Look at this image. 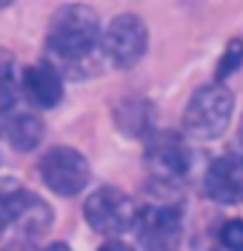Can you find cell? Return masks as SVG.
<instances>
[{
	"label": "cell",
	"mask_w": 243,
	"mask_h": 251,
	"mask_svg": "<svg viewBox=\"0 0 243 251\" xmlns=\"http://www.w3.org/2000/svg\"><path fill=\"white\" fill-rule=\"evenodd\" d=\"M3 251H37V249H34L32 240H23L20 237V240H12L9 246H3Z\"/></svg>",
	"instance_id": "obj_16"
},
{
	"label": "cell",
	"mask_w": 243,
	"mask_h": 251,
	"mask_svg": "<svg viewBox=\"0 0 243 251\" xmlns=\"http://www.w3.org/2000/svg\"><path fill=\"white\" fill-rule=\"evenodd\" d=\"M83 217L95 228L97 234L117 237L123 231L135 228V217H137V205L132 203L129 194H123L114 186H103L92 191L83 203Z\"/></svg>",
	"instance_id": "obj_5"
},
{
	"label": "cell",
	"mask_w": 243,
	"mask_h": 251,
	"mask_svg": "<svg viewBox=\"0 0 243 251\" xmlns=\"http://www.w3.org/2000/svg\"><path fill=\"white\" fill-rule=\"evenodd\" d=\"M3 228H6V223H3V217H0V234H3Z\"/></svg>",
	"instance_id": "obj_19"
},
{
	"label": "cell",
	"mask_w": 243,
	"mask_h": 251,
	"mask_svg": "<svg viewBox=\"0 0 243 251\" xmlns=\"http://www.w3.org/2000/svg\"><path fill=\"white\" fill-rule=\"evenodd\" d=\"M20 97V75L9 54H0V111L17 106Z\"/></svg>",
	"instance_id": "obj_13"
},
{
	"label": "cell",
	"mask_w": 243,
	"mask_h": 251,
	"mask_svg": "<svg viewBox=\"0 0 243 251\" xmlns=\"http://www.w3.org/2000/svg\"><path fill=\"white\" fill-rule=\"evenodd\" d=\"M241 140H243V126H241Z\"/></svg>",
	"instance_id": "obj_20"
},
{
	"label": "cell",
	"mask_w": 243,
	"mask_h": 251,
	"mask_svg": "<svg viewBox=\"0 0 243 251\" xmlns=\"http://www.w3.org/2000/svg\"><path fill=\"white\" fill-rule=\"evenodd\" d=\"M114 126L126 137H149L155 131V106L146 97H126L114 106Z\"/></svg>",
	"instance_id": "obj_12"
},
{
	"label": "cell",
	"mask_w": 243,
	"mask_h": 251,
	"mask_svg": "<svg viewBox=\"0 0 243 251\" xmlns=\"http://www.w3.org/2000/svg\"><path fill=\"white\" fill-rule=\"evenodd\" d=\"M0 140L15 151H32L43 140V120L23 106L0 111Z\"/></svg>",
	"instance_id": "obj_10"
},
{
	"label": "cell",
	"mask_w": 243,
	"mask_h": 251,
	"mask_svg": "<svg viewBox=\"0 0 243 251\" xmlns=\"http://www.w3.org/2000/svg\"><path fill=\"white\" fill-rule=\"evenodd\" d=\"M0 217L6 226H15L23 234V240H34L49 231L52 205L40 194L23 188L17 180L0 177Z\"/></svg>",
	"instance_id": "obj_4"
},
{
	"label": "cell",
	"mask_w": 243,
	"mask_h": 251,
	"mask_svg": "<svg viewBox=\"0 0 243 251\" xmlns=\"http://www.w3.org/2000/svg\"><path fill=\"white\" fill-rule=\"evenodd\" d=\"M43 251H72V249H69L66 243H49V246H46Z\"/></svg>",
	"instance_id": "obj_18"
},
{
	"label": "cell",
	"mask_w": 243,
	"mask_h": 251,
	"mask_svg": "<svg viewBox=\"0 0 243 251\" xmlns=\"http://www.w3.org/2000/svg\"><path fill=\"white\" fill-rule=\"evenodd\" d=\"M241 66H243V40H229L226 51L220 54V63H217V69H215L217 83H223L226 77H232Z\"/></svg>",
	"instance_id": "obj_14"
},
{
	"label": "cell",
	"mask_w": 243,
	"mask_h": 251,
	"mask_svg": "<svg viewBox=\"0 0 243 251\" xmlns=\"http://www.w3.org/2000/svg\"><path fill=\"white\" fill-rule=\"evenodd\" d=\"M235 114V97L223 83H209L200 86L189 97L186 111H183V131L192 140H217L232 123Z\"/></svg>",
	"instance_id": "obj_3"
},
{
	"label": "cell",
	"mask_w": 243,
	"mask_h": 251,
	"mask_svg": "<svg viewBox=\"0 0 243 251\" xmlns=\"http://www.w3.org/2000/svg\"><path fill=\"white\" fill-rule=\"evenodd\" d=\"M97 251H135V249H132L129 243H123V240H106Z\"/></svg>",
	"instance_id": "obj_17"
},
{
	"label": "cell",
	"mask_w": 243,
	"mask_h": 251,
	"mask_svg": "<svg viewBox=\"0 0 243 251\" xmlns=\"http://www.w3.org/2000/svg\"><path fill=\"white\" fill-rule=\"evenodd\" d=\"M143 160L155 180L175 183L192 169V149L175 131H152L146 137Z\"/></svg>",
	"instance_id": "obj_8"
},
{
	"label": "cell",
	"mask_w": 243,
	"mask_h": 251,
	"mask_svg": "<svg viewBox=\"0 0 243 251\" xmlns=\"http://www.w3.org/2000/svg\"><path fill=\"white\" fill-rule=\"evenodd\" d=\"M20 94L34 109H54L63 100V77L46 63L29 66L20 75Z\"/></svg>",
	"instance_id": "obj_11"
},
{
	"label": "cell",
	"mask_w": 243,
	"mask_h": 251,
	"mask_svg": "<svg viewBox=\"0 0 243 251\" xmlns=\"http://www.w3.org/2000/svg\"><path fill=\"white\" fill-rule=\"evenodd\" d=\"M100 34L103 29L92 6L66 3L49 20L43 63L60 77H92L100 69Z\"/></svg>",
	"instance_id": "obj_1"
},
{
	"label": "cell",
	"mask_w": 243,
	"mask_h": 251,
	"mask_svg": "<svg viewBox=\"0 0 243 251\" xmlns=\"http://www.w3.org/2000/svg\"><path fill=\"white\" fill-rule=\"evenodd\" d=\"M135 231L146 251H175L183 237V194L175 183L152 180L143 205L137 208Z\"/></svg>",
	"instance_id": "obj_2"
},
{
	"label": "cell",
	"mask_w": 243,
	"mask_h": 251,
	"mask_svg": "<svg viewBox=\"0 0 243 251\" xmlns=\"http://www.w3.org/2000/svg\"><path fill=\"white\" fill-rule=\"evenodd\" d=\"M149 46V29L137 15H117L100 34V54L114 69H129L140 63Z\"/></svg>",
	"instance_id": "obj_6"
},
{
	"label": "cell",
	"mask_w": 243,
	"mask_h": 251,
	"mask_svg": "<svg viewBox=\"0 0 243 251\" xmlns=\"http://www.w3.org/2000/svg\"><path fill=\"white\" fill-rule=\"evenodd\" d=\"M217 240L229 251H243V220H229V223H223Z\"/></svg>",
	"instance_id": "obj_15"
},
{
	"label": "cell",
	"mask_w": 243,
	"mask_h": 251,
	"mask_svg": "<svg viewBox=\"0 0 243 251\" xmlns=\"http://www.w3.org/2000/svg\"><path fill=\"white\" fill-rule=\"evenodd\" d=\"M37 172L43 177V183L60 197L81 194L86 188V183H89V174H92L89 172V160L81 151L69 149V146L49 149L46 154L40 157V163H37Z\"/></svg>",
	"instance_id": "obj_7"
},
{
	"label": "cell",
	"mask_w": 243,
	"mask_h": 251,
	"mask_svg": "<svg viewBox=\"0 0 243 251\" xmlns=\"http://www.w3.org/2000/svg\"><path fill=\"white\" fill-rule=\"evenodd\" d=\"M203 191L220 205L243 203V154H223L206 169Z\"/></svg>",
	"instance_id": "obj_9"
}]
</instances>
